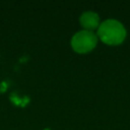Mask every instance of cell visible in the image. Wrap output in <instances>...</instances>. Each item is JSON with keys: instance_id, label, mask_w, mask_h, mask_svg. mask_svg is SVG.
Masks as SVG:
<instances>
[{"instance_id": "3957f363", "label": "cell", "mask_w": 130, "mask_h": 130, "mask_svg": "<svg viewBox=\"0 0 130 130\" xmlns=\"http://www.w3.org/2000/svg\"><path fill=\"white\" fill-rule=\"evenodd\" d=\"M79 23L84 28V30L92 31L96 28H99L101 22H100V16L96 12L93 11H85L83 12L79 17Z\"/></svg>"}, {"instance_id": "6da1fadb", "label": "cell", "mask_w": 130, "mask_h": 130, "mask_svg": "<svg viewBox=\"0 0 130 130\" xmlns=\"http://www.w3.org/2000/svg\"><path fill=\"white\" fill-rule=\"evenodd\" d=\"M96 37L108 46H119L125 41L127 30L123 23L119 20L106 19L101 22L98 28Z\"/></svg>"}, {"instance_id": "7a4b0ae2", "label": "cell", "mask_w": 130, "mask_h": 130, "mask_svg": "<svg viewBox=\"0 0 130 130\" xmlns=\"http://www.w3.org/2000/svg\"><path fill=\"white\" fill-rule=\"evenodd\" d=\"M98 37L93 31L79 30L73 35L70 41L71 48L78 54H86L91 52L98 45Z\"/></svg>"}]
</instances>
